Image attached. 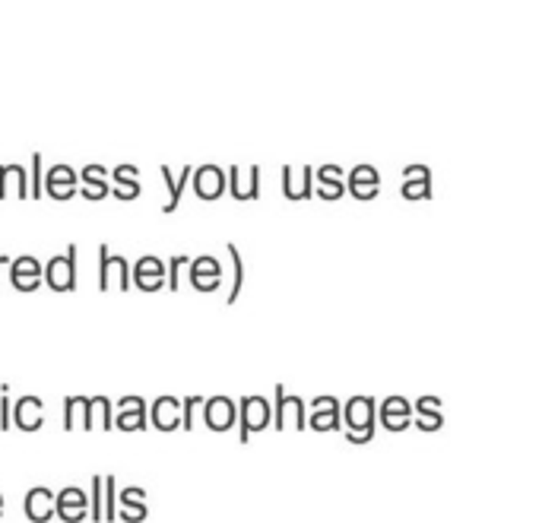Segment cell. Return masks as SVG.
<instances>
[{
    "mask_svg": "<svg viewBox=\"0 0 542 523\" xmlns=\"http://www.w3.org/2000/svg\"><path fill=\"white\" fill-rule=\"evenodd\" d=\"M378 428V403L374 397H352L342 406V435L350 444H368L374 441Z\"/></svg>",
    "mask_w": 542,
    "mask_h": 523,
    "instance_id": "obj_1",
    "label": "cell"
},
{
    "mask_svg": "<svg viewBox=\"0 0 542 523\" xmlns=\"http://www.w3.org/2000/svg\"><path fill=\"white\" fill-rule=\"evenodd\" d=\"M238 441L247 444L254 432H263V428L273 425V413H270V403L263 397H241L238 403Z\"/></svg>",
    "mask_w": 542,
    "mask_h": 523,
    "instance_id": "obj_2",
    "label": "cell"
},
{
    "mask_svg": "<svg viewBox=\"0 0 542 523\" xmlns=\"http://www.w3.org/2000/svg\"><path fill=\"white\" fill-rule=\"evenodd\" d=\"M134 286L130 282V260L121 258V254H112L108 248H98V289L108 292V289H118V292H127Z\"/></svg>",
    "mask_w": 542,
    "mask_h": 523,
    "instance_id": "obj_3",
    "label": "cell"
},
{
    "mask_svg": "<svg viewBox=\"0 0 542 523\" xmlns=\"http://www.w3.org/2000/svg\"><path fill=\"white\" fill-rule=\"evenodd\" d=\"M42 280L54 292H74L76 289V244H70L67 254H54L42 270Z\"/></svg>",
    "mask_w": 542,
    "mask_h": 523,
    "instance_id": "obj_4",
    "label": "cell"
},
{
    "mask_svg": "<svg viewBox=\"0 0 542 523\" xmlns=\"http://www.w3.org/2000/svg\"><path fill=\"white\" fill-rule=\"evenodd\" d=\"M187 280H191V286L197 292H216V289L223 286V264L216 258H209V254L193 258L187 264Z\"/></svg>",
    "mask_w": 542,
    "mask_h": 523,
    "instance_id": "obj_5",
    "label": "cell"
},
{
    "mask_svg": "<svg viewBox=\"0 0 542 523\" xmlns=\"http://www.w3.org/2000/svg\"><path fill=\"white\" fill-rule=\"evenodd\" d=\"M203 425L209 432H229L232 425L238 422V406L232 403L229 397H209L203 400Z\"/></svg>",
    "mask_w": 542,
    "mask_h": 523,
    "instance_id": "obj_6",
    "label": "cell"
},
{
    "mask_svg": "<svg viewBox=\"0 0 542 523\" xmlns=\"http://www.w3.org/2000/svg\"><path fill=\"white\" fill-rule=\"evenodd\" d=\"M130 282H137L140 292H159V289H165V264L146 254L137 260V266H130Z\"/></svg>",
    "mask_w": 542,
    "mask_h": 523,
    "instance_id": "obj_7",
    "label": "cell"
},
{
    "mask_svg": "<svg viewBox=\"0 0 542 523\" xmlns=\"http://www.w3.org/2000/svg\"><path fill=\"white\" fill-rule=\"evenodd\" d=\"M42 270L45 266L38 264L35 258H29V254H23V258L10 260V282H13V289H20V292H35V289H42Z\"/></svg>",
    "mask_w": 542,
    "mask_h": 523,
    "instance_id": "obj_8",
    "label": "cell"
},
{
    "mask_svg": "<svg viewBox=\"0 0 542 523\" xmlns=\"http://www.w3.org/2000/svg\"><path fill=\"white\" fill-rule=\"evenodd\" d=\"M191 181L200 200H219L225 194V171L219 165H200V169H193Z\"/></svg>",
    "mask_w": 542,
    "mask_h": 523,
    "instance_id": "obj_9",
    "label": "cell"
},
{
    "mask_svg": "<svg viewBox=\"0 0 542 523\" xmlns=\"http://www.w3.org/2000/svg\"><path fill=\"white\" fill-rule=\"evenodd\" d=\"M378 422L387 432H406L412 425V406L403 397H387L378 409Z\"/></svg>",
    "mask_w": 542,
    "mask_h": 523,
    "instance_id": "obj_10",
    "label": "cell"
},
{
    "mask_svg": "<svg viewBox=\"0 0 542 523\" xmlns=\"http://www.w3.org/2000/svg\"><path fill=\"white\" fill-rule=\"evenodd\" d=\"M146 425H149L146 400L121 397L118 400V416H114V428H121V432H143Z\"/></svg>",
    "mask_w": 542,
    "mask_h": 523,
    "instance_id": "obj_11",
    "label": "cell"
},
{
    "mask_svg": "<svg viewBox=\"0 0 542 523\" xmlns=\"http://www.w3.org/2000/svg\"><path fill=\"white\" fill-rule=\"evenodd\" d=\"M146 419L159 432H175L181 428V403L175 397H159L153 406H146Z\"/></svg>",
    "mask_w": 542,
    "mask_h": 523,
    "instance_id": "obj_12",
    "label": "cell"
},
{
    "mask_svg": "<svg viewBox=\"0 0 542 523\" xmlns=\"http://www.w3.org/2000/svg\"><path fill=\"white\" fill-rule=\"evenodd\" d=\"M10 419L23 432H38V428L45 425V403L38 397H20L13 403V416Z\"/></svg>",
    "mask_w": 542,
    "mask_h": 523,
    "instance_id": "obj_13",
    "label": "cell"
},
{
    "mask_svg": "<svg viewBox=\"0 0 542 523\" xmlns=\"http://www.w3.org/2000/svg\"><path fill=\"white\" fill-rule=\"evenodd\" d=\"M308 428H314V432H336L340 428V400L336 397L314 400L311 416H308Z\"/></svg>",
    "mask_w": 542,
    "mask_h": 523,
    "instance_id": "obj_14",
    "label": "cell"
},
{
    "mask_svg": "<svg viewBox=\"0 0 542 523\" xmlns=\"http://www.w3.org/2000/svg\"><path fill=\"white\" fill-rule=\"evenodd\" d=\"M112 400L108 397H90L86 400V416H82V432H112Z\"/></svg>",
    "mask_w": 542,
    "mask_h": 523,
    "instance_id": "obj_15",
    "label": "cell"
},
{
    "mask_svg": "<svg viewBox=\"0 0 542 523\" xmlns=\"http://www.w3.org/2000/svg\"><path fill=\"white\" fill-rule=\"evenodd\" d=\"M42 191H48L54 200H70L80 187H76V175L70 165H58L48 171V178L42 181Z\"/></svg>",
    "mask_w": 542,
    "mask_h": 523,
    "instance_id": "obj_16",
    "label": "cell"
},
{
    "mask_svg": "<svg viewBox=\"0 0 542 523\" xmlns=\"http://www.w3.org/2000/svg\"><path fill=\"white\" fill-rule=\"evenodd\" d=\"M26 517H29L32 523H48L54 517V492L51 488H32L29 495H26Z\"/></svg>",
    "mask_w": 542,
    "mask_h": 523,
    "instance_id": "obj_17",
    "label": "cell"
},
{
    "mask_svg": "<svg viewBox=\"0 0 542 523\" xmlns=\"http://www.w3.org/2000/svg\"><path fill=\"white\" fill-rule=\"evenodd\" d=\"M225 187H229L235 200H257L260 169H251L247 171V178H241V171H238V165H235V169H229V175H225Z\"/></svg>",
    "mask_w": 542,
    "mask_h": 523,
    "instance_id": "obj_18",
    "label": "cell"
},
{
    "mask_svg": "<svg viewBox=\"0 0 542 523\" xmlns=\"http://www.w3.org/2000/svg\"><path fill=\"white\" fill-rule=\"evenodd\" d=\"M412 422L422 432H438L444 425V416H441V400L438 397H419L416 400V413H412Z\"/></svg>",
    "mask_w": 542,
    "mask_h": 523,
    "instance_id": "obj_19",
    "label": "cell"
},
{
    "mask_svg": "<svg viewBox=\"0 0 542 523\" xmlns=\"http://www.w3.org/2000/svg\"><path fill=\"white\" fill-rule=\"evenodd\" d=\"M346 187H350L358 200H374V197H378V191H381L378 171H374L372 165H358V169H352L350 185H346Z\"/></svg>",
    "mask_w": 542,
    "mask_h": 523,
    "instance_id": "obj_20",
    "label": "cell"
},
{
    "mask_svg": "<svg viewBox=\"0 0 542 523\" xmlns=\"http://www.w3.org/2000/svg\"><path fill=\"white\" fill-rule=\"evenodd\" d=\"M121 502H124V508L118 511V520H127V523H143L146 520V492L143 488H127V492H121Z\"/></svg>",
    "mask_w": 542,
    "mask_h": 523,
    "instance_id": "obj_21",
    "label": "cell"
},
{
    "mask_svg": "<svg viewBox=\"0 0 542 523\" xmlns=\"http://www.w3.org/2000/svg\"><path fill=\"white\" fill-rule=\"evenodd\" d=\"M114 181H118V187H108V191L114 194L118 200H137L140 197V178H137V169L134 165H118L114 169Z\"/></svg>",
    "mask_w": 542,
    "mask_h": 523,
    "instance_id": "obj_22",
    "label": "cell"
},
{
    "mask_svg": "<svg viewBox=\"0 0 542 523\" xmlns=\"http://www.w3.org/2000/svg\"><path fill=\"white\" fill-rule=\"evenodd\" d=\"M283 194L289 200H305L314 194V169H305L302 178L292 175V169H283Z\"/></svg>",
    "mask_w": 542,
    "mask_h": 523,
    "instance_id": "obj_23",
    "label": "cell"
},
{
    "mask_svg": "<svg viewBox=\"0 0 542 523\" xmlns=\"http://www.w3.org/2000/svg\"><path fill=\"white\" fill-rule=\"evenodd\" d=\"M286 428H295V432H305L308 428V409L305 403L298 397H289L286 393L283 400V416H279V432H286Z\"/></svg>",
    "mask_w": 542,
    "mask_h": 523,
    "instance_id": "obj_24",
    "label": "cell"
},
{
    "mask_svg": "<svg viewBox=\"0 0 542 523\" xmlns=\"http://www.w3.org/2000/svg\"><path fill=\"white\" fill-rule=\"evenodd\" d=\"M191 171H193L191 165H185V171H181V175L175 178V175H171L169 165H162V169H159L162 181H165V185H169V203H165L162 213H175V210H178V203H181V191H185L187 181H191Z\"/></svg>",
    "mask_w": 542,
    "mask_h": 523,
    "instance_id": "obj_25",
    "label": "cell"
},
{
    "mask_svg": "<svg viewBox=\"0 0 542 523\" xmlns=\"http://www.w3.org/2000/svg\"><path fill=\"white\" fill-rule=\"evenodd\" d=\"M318 178H320V187H318L320 200H340L342 194H346V185H342V169H336V165H324V169H318Z\"/></svg>",
    "mask_w": 542,
    "mask_h": 523,
    "instance_id": "obj_26",
    "label": "cell"
},
{
    "mask_svg": "<svg viewBox=\"0 0 542 523\" xmlns=\"http://www.w3.org/2000/svg\"><path fill=\"white\" fill-rule=\"evenodd\" d=\"M118 520V482L114 476H102V523Z\"/></svg>",
    "mask_w": 542,
    "mask_h": 523,
    "instance_id": "obj_27",
    "label": "cell"
},
{
    "mask_svg": "<svg viewBox=\"0 0 542 523\" xmlns=\"http://www.w3.org/2000/svg\"><path fill=\"white\" fill-rule=\"evenodd\" d=\"M225 251H229V260H232V292H229V298H225V302L235 305L238 295H241V289H245V260H241V254H238L235 244H229Z\"/></svg>",
    "mask_w": 542,
    "mask_h": 523,
    "instance_id": "obj_28",
    "label": "cell"
},
{
    "mask_svg": "<svg viewBox=\"0 0 542 523\" xmlns=\"http://www.w3.org/2000/svg\"><path fill=\"white\" fill-rule=\"evenodd\" d=\"M82 181H86V187H80L82 194L90 200H102L105 194H108V185H105V169L102 165H90V169L82 171Z\"/></svg>",
    "mask_w": 542,
    "mask_h": 523,
    "instance_id": "obj_29",
    "label": "cell"
},
{
    "mask_svg": "<svg viewBox=\"0 0 542 523\" xmlns=\"http://www.w3.org/2000/svg\"><path fill=\"white\" fill-rule=\"evenodd\" d=\"M86 400H90V397H67V400H64V428H67V432H76V428H82Z\"/></svg>",
    "mask_w": 542,
    "mask_h": 523,
    "instance_id": "obj_30",
    "label": "cell"
},
{
    "mask_svg": "<svg viewBox=\"0 0 542 523\" xmlns=\"http://www.w3.org/2000/svg\"><path fill=\"white\" fill-rule=\"evenodd\" d=\"M187 264H191L187 254H175V258L165 264V289H169V292H178L181 289V273L187 270Z\"/></svg>",
    "mask_w": 542,
    "mask_h": 523,
    "instance_id": "obj_31",
    "label": "cell"
},
{
    "mask_svg": "<svg viewBox=\"0 0 542 523\" xmlns=\"http://www.w3.org/2000/svg\"><path fill=\"white\" fill-rule=\"evenodd\" d=\"M403 197L406 200H428L431 197V181L428 178H406Z\"/></svg>",
    "mask_w": 542,
    "mask_h": 523,
    "instance_id": "obj_32",
    "label": "cell"
},
{
    "mask_svg": "<svg viewBox=\"0 0 542 523\" xmlns=\"http://www.w3.org/2000/svg\"><path fill=\"white\" fill-rule=\"evenodd\" d=\"M90 520L102 523V476L92 479V492H90Z\"/></svg>",
    "mask_w": 542,
    "mask_h": 523,
    "instance_id": "obj_33",
    "label": "cell"
},
{
    "mask_svg": "<svg viewBox=\"0 0 542 523\" xmlns=\"http://www.w3.org/2000/svg\"><path fill=\"white\" fill-rule=\"evenodd\" d=\"M200 406H203V397H187L185 406H181V425H185L187 432H193V416H197Z\"/></svg>",
    "mask_w": 542,
    "mask_h": 523,
    "instance_id": "obj_34",
    "label": "cell"
},
{
    "mask_svg": "<svg viewBox=\"0 0 542 523\" xmlns=\"http://www.w3.org/2000/svg\"><path fill=\"white\" fill-rule=\"evenodd\" d=\"M29 197H42V155H32V185H29Z\"/></svg>",
    "mask_w": 542,
    "mask_h": 523,
    "instance_id": "obj_35",
    "label": "cell"
},
{
    "mask_svg": "<svg viewBox=\"0 0 542 523\" xmlns=\"http://www.w3.org/2000/svg\"><path fill=\"white\" fill-rule=\"evenodd\" d=\"M0 428H4V432L10 428V387L7 384L0 387Z\"/></svg>",
    "mask_w": 542,
    "mask_h": 523,
    "instance_id": "obj_36",
    "label": "cell"
},
{
    "mask_svg": "<svg viewBox=\"0 0 542 523\" xmlns=\"http://www.w3.org/2000/svg\"><path fill=\"white\" fill-rule=\"evenodd\" d=\"M54 517H60L64 523H80V520H86L90 517V511L86 508H76V511H58Z\"/></svg>",
    "mask_w": 542,
    "mask_h": 523,
    "instance_id": "obj_37",
    "label": "cell"
},
{
    "mask_svg": "<svg viewBox=\"0 0 542 523\" xmlns=\"http://www.w3.org/2000/svg\"><path fill=\"white\" fill-rule=\"evenodd\" d=\"M406 178H428V169H425V165H409Z\"/></svg>",
    "mask_w": 542,
    "mask_h": 523,
    "instance_id": "obj_38",
    "label": "cell"
},
{
    "mask_svg": "<svg viewBox=\"0 0 542 523\" xmlns=\"http://www.w3.org/2000/svg\"><path fill=\"white\" fill-rule=\"evenodd\" d=\"M10 266V258H4V254H0V276H4V270H7Z\"/></svg>",
    "mask_w": 542,
    "mask_h": 523,
    "instance_id": "obj_39",
    "label": "cell"
},
{
    "mask_svg": "<svg viewBox=\"0 0 542 523\" xmlns=\"http://www.w3.org/2000/svg\"><path fill=\"white\" fill-rule=\"evenodd\" d=\"M0 517H4V498H0Z\"/></svg>",
    "mask_w": 542,
    "mask_h": 523,
    "instance_id": "obj_40",
    "label": "cell"
}]
</instances>
